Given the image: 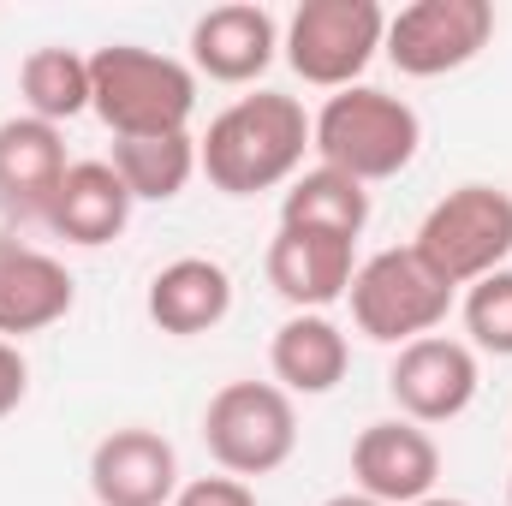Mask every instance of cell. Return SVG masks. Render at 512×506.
I'll use <instances>...</instances> for the list:
<instances>
[{"mask_svg":"<svg viewBox=\"0 0 512 506\" xmlns=\"http://www.w3.org/2000/svg\"><path fill=\"white\" fill-rule=\"evenodd\" d=\"M346 364H352V346L340 334V322H328L322 310H292L274 340H268V370H274V387L286 393H334L346 381Z\"/></svg>","mask_w":512,"mask_h":506,"instance_id":"ac0fdd59","label":"cell"},{"mask_svg":"<svg viewBox=\"0 0 512 506\" xmlns=\"http://www.w3.org/2000/svg\"><path fill=\"white\" fill-rule=\"evenodd\" d=\"M411 251L423 256V268L441 286H453V292L477 286L483 274H495L512 256V191H501V185H459V191H447L423 215Z\"/></svg>","mask_w":512,"mask_h":506,"instance_id":"277c9868","label":"cell"},{"mask_svg":"<svg viewBox=\"0 0 512 506\" xmlns=\"http://www.w3.org/2000/svg\"><path fill=\"white\" fill-rule=\"evenodd\" d=\"M322 506H382V501H370V495H358V489H346V495H328Z\"/></svg>","mask_w":512,"mask_h":506,"instance_id":"d4e9b609","label":"cell"},{"mask_svg":"<svg viewBox=\"0 0 512 506\" xmlns=\"http://www.w3.org/2000/svg\"><path fill=\"white\" fill-rule=\"evenodd\" d=\"M346 298H352L358 334L382 340V346H411V340L435 334L453 310V286H441L411 245L405 251H376L370 262H358Z\"/></svg>","mask_w":512,"mask_h":506,"instance_id":"52a82bcc","label":"cell"},{"mask_svg":"<svg viewBox=\"0 0 512 506\" xmlns=\"http://www.w3.org/2000/svg\"><path fill=\"white\" fill-rule=\"evenodd\" d=\"M477 352L465 340H447V334H423L411 346L393 352L387 364V393L399 405L405 423H453L471 399H477Z\"/></svg>","mask_w":512,"mask_h":506,"instance_id":"9c48e42d","label":"cell"},{"mask_svg":"<svg viewBox=\"0 0 512 506\" xmlns=\"http://www.w3.org/2000/svg\"><path fill=\"white\" fill-rule=\"evenodd\" d=\"M417 143H423L417 108L393 90H376V84L334 90L322 102V114L310 120V149L322 155V167H334L358 185L399 179L417 161Z\"/></svg>","mask_w":512,"mask_h":506,"instance_id":"3957f363","label":"cell"},{"mask_svg":"<svg viewBox=\"0 0 512 506\" xmlns=\"http://www.w3.org/2000/svg\"><path fill=\"white\" fill-rule=\"evenodd\" d=\"M417 506H471V501H453V495H429V501H417Z\"/></svg>","mask_w":512,"mask_h":506,"instance_id":"484cf974","label":"cell"},{"mask_svg":"<svg viewBox=\"0 0 512 506\" xmlns=\"http://www.w3.org/2000/svg\"><path fill=\"white\" fill-rule=\"evenodd\" d=\"M173 506H256V495L239 477H197L173 495Z\"/></svg>","mask_w":512,"mask_h":506,"instance_id":"603a6c76","label":"cell"},{"mask_svg":"<svg viewBox=\"0 0 512 506\" xmlns=\"http://www.w3.org/2000/svg\"><path fill=\"white\" fill-rule=\"evenodd\" d=\"M90 114L114 137H173L191 131L197 72L173 54L108 42L90 54Z\"/></svg>","mask_w":512,"mask_h":506,"instance_id":"7a4b0ae2","label":"cell"},{"mask_svg":"<svg viewBox=\"0 0 512 506\" xmlns=\"http://www.w3.org/2000/svg\"><path fill=\"white\" fill-rule=\"evenodd\" d=\"M78 304V280L66 274V262L36 245L0 239V340H24L42 334L54 322H66Z\"/></svg>","mask_w":512,"mask_h":506,"instance_id":"4fadbf2b","label":"cell"},{"mask_svg":"<svg viewBox=\"0 0 512 506\" xmlns=\"http://www.w3.org/2000/svg\"><path fill=\"white\" fill-rule=\"evenodd\" d=\"M24 393H30V364L12 340H0V417H12L24 405Z\"/></svg>","mask_w":512,"mask_h":506,"instance_id":"cb8c5ba5","label":"cell"},{"mask_svg":"<svg viewBox=\"0 0 512 506\" xmlns=\"http://www.w3.org/2000/svg\"><path fill=\"white\" fill-rule=\"evenodd\" d=\"M203 447L227 477H268L298 447V411L292 393L274 381H227L203 405Z\"/></svg>","mask_w":512,"mask_h":506,"instance_id":"5b68a950","label":"cell"},{"mask_svg":"<svg viewBox=\"0 0 512 506\" xmlns=\"http://www.w3.org/2000/svg\"><path fill=\"white\" fill-rule=\"evenodd\" d=\"M304 149H310L304 102L280 90H256L209 120V131L197 137V173H209L221 197H256V191L292 185L304 167Z\"/></svg>","mask_w":512,"mask_h":506,"instance_id":"6da1fadb","label":"cell"},{"mask_svg":"<svg viewBox=\"0 0 512 506\" xmlns=\"http://www.w3.org/2000/svg\"><path fill=\"white\" fill-rule=\"evenodd\" d=\"M280 227H310V233H334V239H364L370 227V185L334 173V167H310L286 185L280 197Z\"/></svg>","mask_w":512,"mask_h":506,"instance_id":"d6986e66","label":"cell"},{"mask_svg":"<svg viewBox=\"0 0 512 506\" xmlns=\"http://www.w3.org/2000/svg\"><path fill=\"white\" fill-rule=\"evenodd\" d=\"M66 137L48 120L12 114L0 120V203L18 215H48L60 179H66Z\"/></svg>","mask_w":512,"mask_h":506,"instance_id":"e0dca14e","label":"cell"},{"mask_svg":"<svg viewBox=\"0 0 512 506\" xmlns=\"http://www.w3.org/2000/svg\"><path fill=\"white\" fill-rule=\"evenodd\" d=\"M352 239H334V233H310V227H280L274 245H268V286L292 304V310H328L352 292Z\"/></svg>","mask_w":512,"mask_h":506,"instance_id":"5bb4252c","label":"cell"},{"mask_svg":"<svg viewBox=\"0 0 512 506\" xmlns=\"http://www.w3.org/2000/svg\"><path fill=\"white\" fill-rule=\"evenodd\" d=\"M42 221L66 245H78V251H102V245H114L126 233L131 191H126V179L114 173V161H72Z\"/></svg>","mask_w":512,"mask_h":506,"instance_id":"9a60e30c","label":"cell"},{"mask_svg":"<svg viewBox=\"0 0 512 506\" xmlns=\"http://www.w3.org/2000/svg\"><path fill=\"white\" fill-rule=\"evenodd\" d=\"M507 501H512V477H507Z\"/></svg>","mask_w":512,"mask_h":506,"instance_id":"4316f807","label":"cell"},{"mask_svg":"<svg viewBox=\"0 0 512 506\" xmlns=\"http://www.w3.org/2000/svg\"><path fill=\"white\" fill-rule=\"evenodd\" d=\"M435 477H441V447L429 441V429L405 417H382L352 441V483L370 501L417 506L435 495Z\"/></svg>","mask_w":512,"mask_h":506,"instance_id":"30bf717a","label":"cell"},{"mask_svg":"<svg viewBox=\"0 0 512 506\" xmlns=\"http://www.w3.org/2000/svg\"><path fill=\"white\" fill-rule=\"evenodd\" d=\"M465 334L471 352L512 358V268H495L477 286H465Z\"/></svg>","mask_w":512,"mask_h":506,"instance_id":"7402d4cb","label":"cell"},{"mask_svg":"<svg viewBox=\"0 0 512 506\" xmlns=\"http://www.w3.org/2000/svg\"><path fill=\"white\" fill-rule=\"evenodd\" d=\"M387 42V12L376 0H304L280 36L286 66L316 90H352Z\"/></svg>","mask_w":512,"mask_h":506,"instance_id":"8992f818","label":"cell"},{"mask_svg":"<svg viewBox=\"0 0 512 506\" xmlns=\"http://www.w3.org/2000/svg\"><path fill=\"white\" fill-rule=\"evenodd\" d=\"M280 54V30L274 12L233 0V6H209L191 24V72L215 78V84H256Z\"/></svg>","mask_w":512,"mask_h":506,"instance_id":"7c38bea8","label":"cell"},{"mask_svg":"<svg viewBox=\"0 0 512 506\" xmlns=\"http://www.w3.org/2000/svg\"><path fill=\"white\" fill-rule=\"evenodd\" d=\"M143 310H149V322L161 334L197 340V334H209V328L227 322V310H233V274L215 256H179V262L155 268Z\"/></svg>","mask_w":512,"mask_h":506,"instance_id":"2e32d148","label":"cell"},{"mask_svg":"<svg viewBox=\"0 0 512 506\" xmlns=\"http://www.w3.org/2000/svg\"><path fill=\"white\" fill-rule=\"evenodd\" d=\"M114 173L126 179L131 203H173L197 173V137H114Z\"/></svg>","mask_w":512,"mask_h":506,"instance_id":"ffe728a7","label":"cell"},{"mask_svg":"<svg viewBox=\"0 0 512 506\" xmlns=\"http://www.w3.org/2000/svg\"><path fill=\"white\" fill-rule=\"evenodd\" d=\"M90 495H96V506H173V495H179L173 441L143 423L102 435L90 453Z\"/></svg>","mask_w":512,"mask_h":506,"instance_id":"8fae6325","label":"cell"},{"mask_svg":"<svg viewBox=\"0 0 512 506\" xmlns=\"http://www.w3.org/2000/svg\"><path fill=\"white\" fill-rule=\"evenodd\" d=\"M495 36V6L489 0H411L387 18L382 54L405 78H447L471 66Z\"/></svg>","mask_w":512,"mask_h":506,"instance_id":"ba28073f","label":"cell"},{"mask_svg":"<svg viewBox=\"0 0 512 506\" xmlns=\"http://www.w3.org/2000/svg\"><path fill=\"white\" fill-rule=\"evenodd\" d=\"M18 96L30 120L66 126L78 114H90V60L78 48H30L18 66Z\"/></svg>","mask_w":512,"mask_h":506,"instance_id":"44dd1931","label":"cell"}]
</instances>
